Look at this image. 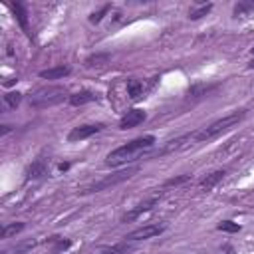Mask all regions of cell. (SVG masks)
Wrapping results in <instances>:
<instances>
[{
	"instance_id": "1",
	"label": "cell",
	"mask_w": 254,
	"mask_h": 254,
	"mask_svg": "<svg viewBox=\"0 0 254 254\" xmlns=\"http://www.w3.org/2000/svg\"><path fill=\"white\" fill-rule=\"evenodd\" d=\"M157 143V139L153 135H143V137H137L129 143H125L117 149H113L107 159H105V165L107 167H121V165H127L131 161H137L141 153H145L147 149H151L153 145Z\"/></svg>"
},
{
	"instance_id": "2",
	"label": "cell",
	"mask_w": 254,
	"mask_h": 254,
	"mask_svg": "<svg viewBox=\"0 0 254 254\" xmlns=\"http://www.w3.org/2000/svg\"><path fill=\"white\" fill-rule=\"evenodd\" d=\"M242 119H244V111H236V113H230V115H226V117H222V119H216V121H212L211 125L203 127L201 131L195 133V141L203 143V141L214 139V137H218L220 133H224V131L232 129V127H236Z\"/></svg>"
},
{
	"instance_id": "3",
	"label": "cell",
	"mask_w": 254,
	"mask_h": 254,
	"mask_svg": "<svg viewBox=\"0 0 254 254\" xmlns=\"http://www.w3.org/2000/svg\"><path fill=\"white\" fill-rule=\"evenodd\" d=\"M68 89L62 85H50V87H40L30 95V105L36 109H46L52 105H58L66 99ZM70 97V95H68Z\"/></svg>"
},
{
	"instance_id": "4",
	"label": "cell",
	"mask_w": 254,
	"mask_h": 254,
	"mask_svg": "<svg viewBox=\"0 0 254 254\" xmlns=\"http://www.w3.org/2000/svg\"><path fill=\"white\" fill-rule=\"evenodd\" d=\"M137 171H139V167H129V169L111 173V175H107V177H103V179H99V181H93L91 185L84 187V189L80 191V195H91V193H99V191H105V189H109V187H115V185H119V183H123V181H127V179H131Z\"/></svg>"
},
{
	"instance_id": "5",
	"label": "cell",
	"mask_w": 254,
	"mask_h": 254,
	"mask_svg": "<svg viewBox=\"0 0 254 254\" xmlns=\"http://www.w3.org/2000/svg\"><path fill=\"white\" fill-rule=\"evenodd\" d=\"M103 127H105L103 123H85V125H78V127H74V129L68 133V141H72V143L84 141V139H87V137L99 133Z\"/></svg>"
},
{
	"instance_id": "6",
	"label": "cell",
	"mask_w": 254,
	"mask_h": 254,
	"mask_svg": "<svg viewBox=\"0 0 254 254\" xmlns=\"http://www.w3.org/2000/svg\"><path fill=\"white\" fill-rule=\"evenodd\" d=\"M163 230H165V226H163V224H145V226H141V228L131 230L129 234L125 236V240H127V242H139V240H147V238H153V236L161 234Z\"/></svg>"
},
{
	"instance_id": "7",
	"label": "cell",
	"mask_w": 254,
	"mask_h": 254,
	"mask_svg": "<svg viewBox=\"0 0 254 254\" xmlns=\"http://www.w3.org/2000/svg\"><path fill=\"white\" fill-rule=\"evenodd\" d=\"M147 119V113L143 109H129L121 119H119V129H133V127L141 125Z\"/></svg>"
},
{
	"instance_id": "8",
	"label": "cell",
	"mask_w": 254,
	"mask_h": 254,
	"mask_svg": "<svg viewBox=\"0 0 254 254\" xmlns=\"http://www.w3.org/2000/svg\"><path fill=\"white\" fill-rule=\"evenodd\" d=\"M159 203V197H153V199H147V201H143L141 205H137V207H133L129 212H125L123 216H121V222H131V220H135V218H139L143 212H149L155 205Z\"/></svg>"
},
{
	"instance_id": "9",
	"label": "cell",
	"mask_w": 254,
	"mask_h": 254,
	"mask_svg": "<svg viewBox=\"0 0 254 254\" xmlns=\"http://www.w3.org/2000/svg\"><path fill=\"white\" fill-rule=\"evenodd\" d=\"M187 141H195V133H187V135H181V137L169 141L163 149L155 151L153 157H163V155H169V153H173V151H179V149H183V147L187 145Z\"/></svg>"
},
{
	"instance_id": "10",
	"label": "cell",
	"mask_w": 254,
	"mask_h": 254,
	"mask_svg": "<svg viewBox=\"0 0 254 254\" xmlns=\"http://www.w3.org/2000/svg\"><path fill=\"white\" fill-rule=\"evenodd\" d=\"M48 159H36L28 169H26V179L28 181H38V179H44L48 175Z\"/></svg>"
},
{
	"instance_id": "11",
	"label": "cell",
	"mask_w": 254,
	"mask_h": 254,
	"mask_svg": "<svg viewBox=\"0 0 254 254\" xmlns=\"http://www.w3.org/2000/svg\"><path fill=\"white\" fill-rule=\"evenodd\" d=\"M133 250V242H119V244H113V246H97L91 250V254H127Z\"/></svg>"
},
{
	"instance_id": "12",
	"label": "cell",
	"mask_w": 254,
	"mask_h": 254,
	"mask_svg": "<svg viewBox=\"0 0 254 254\" xmlns=\"http://www.w3.org/2000/svg\"><path fill=\"white\" fill-rule=\"evenodd\" d=\"M95 93L93 91H89V89H82V91H76V93H72L70 97H68V101H70V105H74V107H80V105H85V103H91V101H95Z\"/></svg>"
},
{
	"instance_id": "13",
	"label": "cell",
	"mask_w": 254,
	"mask_h": 254,
	"mask_svg": "<svg viewBox=\"0 0 254 254\" xmlns=\"http://www.w3.org/2000/svg\"><path fill=\"white\" fill-rule=\"evenodd\" d=\"M70 74H72V68L70 66H56V68L42 70L40 72V78H44V80H62V78H66Z\"/></svg>"
},
{
	"instance_id": "14",
	"label": "cell",
	"mask_w": 254,
	"mask_h": 254,
	"mask_svg": "<svg viewBox=\"0 0 254 254\" xmlns=\"http://www.w3.org/2000/svg\"><path fill=\"white\" fill-rule=\"evenodd\" d=\"M224 175H226V171H224V169H216V171L209 173V175L201 181V189H203V191H211L212 187H216V185L224 179Z\"/></svg>"
},
{
	"instance_id": "15",
	"label": "cell",
	"mask_w": 254,
	"mask_h": 254,
	"mask_svg": "<svg viewBox=\"0 0 254 254\" xmlns=\"http://www.w3.org/2000/svg\"><path fill=\"white\" fill-rule=\"evenodd\" d=\"M143 93H145V85H143V82H139V80H135V78L127 80V95H129V99L137 101V99H141V97H143Z\"/></svg>"
},
{
	"instance_id": "16",
	"label": "cell",
	"mask_w": 254,
	"mask_h": 254,
	"mask_svg": "<svg viewBox=\"0 0 254 254\" xmlns=\"http://www.w3.org/2000/svg\"><path fill=\"white\" fill-rule=\"evenodd\" d=\"M10 8L14 10V14H16V18H18L20 26H22V30H26V32H28V12H26L24 4H22V2H12V4H10ZM28 34H30V32H28Z\"/></svg>"
},
{
	"instance_id": "17",
	"label": "cell",
	"mask_w": 254,
	"mask_h": 254,
	"mask_svg": "<svg viewBox=\"0 0 254 254\" xmlns=\"http://www.w3.org/2000/svg\"><path fill=\"white\" fill-rule=\"evenodd\" d=\"M24 228H26V224H24V222L4 224V226H2V230H0V238L6 240V238H10V236H16V234H18V232H22Z\"/></svg>"
},
{
	"instance_id": "18",
	"label": "cell",
	"mask_w": 254,
	"mask_h": 254,
	"mask_svg": "<svg viewBox=\"0 0 254 254\" xmlns=\"http://www.w3.org/2000/svg\"><path fill=\"white\" fill-rule=\"evenodd\" d=\"M34 246H36L34 240H24V242H18V244L12 246V248L2 250V254H26V252H30Z\"/></svg>"
},
{
	"instance_id": "19",
	"label": "cell",
	"mask_w": 254,
	"mask_h": 254,
	"mask_svg": "<svg viewBox=\"0 0 254 254\" xmlns=\"http://www.w3.org/2000/svg\"><path fill=\"white\" fill-rule=\"evenodd\" d=\"M254 12V2H238L234 6V16L236 18H244V16H250Z\"/></svg>"
},
{
	"instance_id": "20",
	"label": "cell",
	"mask_w": 254,
	"mask_h": 254,
	"mask_svg": "<svg viewBox=\"0 0 254 254\" xmlns=\"http://www.w3.org/2000/svg\"><path fill=\"white\" fill-rule=\"evenodd\" d=\"M211 10H212V4H201L199 8H193V10H189V18H191V20H199V18L207 16Z\"/></svg>"
},
{
	"instance_id": "21",
	"label": "cell",
	"mask_w": 254,
	"mask_h": 254,
	"mask_svg": "<svg viewBox=\"0 0 254 254\" xmlns=\"http://www.w3.org/2000/svg\"><path fill=\"white\" fill-rule=\"evenodd\" d=\"M20 101H22V93H20V91H8V93L4 95V103H6L10 109H16V107L20 105Z\"/></svg>"
},
{
	"instance_id": "22",
	"label": "cell",
	"mask_w": 254,
	"mask_h": 254,
	"mask_svg": "<svg viewBox=\"0 0 254 254\" xmlns=\"http://www.w3.org/2000/svg\"><path fill=\"white\" fill-rule=\"evenodd\" d=\"M50 240H52V242H56V246L50 250V254H60V252L68 250V248H70V244H72L70 240H64V238H60V236H52Z\"/></svg>"
},
{
	"instance_id": "23",
	"label": "cell",
	"mask_w": 254,
	"mask_h": 254,
	"mask_svg": "<svg viewBox=\"0 0 254 254\" xmlns=\"http://www.w3.org/2000/svg\"><path fill=\"white\" fill-rule=\"evenodd\" d=\"M216 228H218L220 232H238V230H240V224H238V222H232V220H222Z\"/></svg>"
},
{
	"instance_id": "24",
	"label": "cell",
	"mask_w": 254,
	"mask_h": 254,
	"mask_svg": "<svg viewBox=\"0 0 254 254\" xmlns=\"http://www.w3.org/2000/svg\"><path fill=\"white\" fill-rule=\"evenodd\" d=\"M109 60V54H97V56H91V58H87L85 60V66H101V64H105Z\"/></svg>"
},
{
	"instance_id": "25",
	"label": "cell",
	"mask_w": 254,
	"mask_h": 254,
	"mask_svg": "<svg viewBox=\"0 0 254 254\" xmlns=\"http://www.w3.org/2000/svg\"><path fill=\"white\" fill-rule=\"evenodd\" d=\"M109 10H111V6H109V4H105L101 10H97V12H93V14L89 16V22H91V24H99V22L103 20V16H105Z\"/></svg>"
},
{
	"instance_id": "26",
	"label": "cell",
	"mask_w": 254,
	"mask_h": 254,
	"mask_svg": "<svg viewBox=\"0 0 254 254\" xmlns=\"http://www.w3.org/2000/svg\"><path fill=\"white\" fill-rule=\"evenodd\" d=\"M189 181V175H181V177H173V179H169L167 183H165V189L167 187H177V185H183V183H187Z\"/></svg>"
},
{
	"instance_id": "27",
	"label": "cell",
	"mask_w": 254,
	"mask_h": 254,
	"mask_svg": "<svg viewBox=\"0 0 254 254\" xmlns=\"http://www.w3.org/2000/svg\"><path fill=\"white\" fill-rule=\"evenodd\" d=\"M58 169H60V171H68V169H70V163H60Z\"/></svg>"
},
{
	"instance_id": "28",
	"label": "cell",
	"mask_w": 254,
	"mask_h": 254,
	"mask_svg": "<svg viewBox=\"0 0 254 254\" xmlns=\"http://www.w3.org/2000/svg\"><path fill=\"white\" fill-rule=\"evenodd\" d=\"M8 131H10V127L8 125H2V135H6Z\"/></svg>"
},
{
	"instance_id": "29",
	"label": "cell",
	"mask_w": 254,
	"mask_h": 254,
	"mask_svg": "<svg viewBox=\"0 0 254 254\" xmlns=\"http://www.w3.org/2000/svg\"><path fill=\"white\" fill-rule=\"evenodd\" d=\"M248 68H250V70H254V58H252V60L248 62Z\"/></svg>"
},
{
	"instance_id": "30",
	"label": "cell",
	"mask_w": 254,
	"mask_h": 254,
	"mask_svg": "<svg viewBox=\"0 0 254 254\" xmlns=\"http://www.w3.org/2000/svg\"><path fill=\"white\" fill-rule=\"evenodd\" d=\"M252 56H254V48H252Z\"/></svg>"
}]
</instances>
